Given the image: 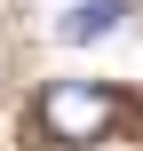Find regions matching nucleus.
Segmentation results:
<instances>
[{
	"instance_id": "f257e3e1",
	"label": "nucleus",
	"mask_w": 143,
	"mask_h": 151,
	"mask_svg": "<svg viewBox=\"0 0 143 151\" xmlns=\"http://www.w3.org/2000/svg\"><path fill=\"white\" fill-rule=\"evenodd\" d=\"M32 127L56 151H88V143H103V135L119 127V96H111L103 80H48L40 104H32Z\"/></svg>"
},
{
	"instance_id": "f03ea898",
	"label": "nucleus",
	"mask_w": 143,
	"mask_h": 151,
	"mask_svg": "<svg viewBox=\"0 0 143 151\" xmlns=\"http://www.w3.org/2000/svg\"><path fill=\"white\" fill-rule=\"evenodd\" d=\"M119 16H127V0H80V8H72V16L56 24V32H64V40H103V32L119 24Z\"/></svg>"
}]
</instances>
